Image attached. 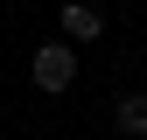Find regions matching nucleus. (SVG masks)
Masks as SVG:
<instances>
[{
  "instance_id": "1",
  "label": "nucleus",
  "mask_w": 147,
  "mask_h": 140,
  "mask_svg": "<svg viewBox=\"0 0 147 140\" xmlns=\"http://www.w3.org/2000/svg\"><path fill=\"white\" fill-rule=\"evenodd\" d=\"M70 77H77V56H70L63 42L35 49V91H70Z\"/></svg>"
},
{
  "instance_id": "2",
  "label": "nucleus",
  "mask_w": 147,
  "mask_h": 140,
  "mask_svg": "<svg viewBox=\"0 0 147 140\" xmlns=\"http://www.w3.org/2000/svg\"><path fill=\"white\" fill-rule=\"evenodd\" d=\"M56 21H63V35H70V42H98V35H105L98 7H84V0H70V7L56 14Z\"/></svg>"
},
{
  "instance_id": "3",
  "label": "nucleus",
  "mask_w": 147,
  "mask_h": 140,
  "mask_svg": "<svg viewBox=\"0 0 147 140\" xmlns=\"http://www.w3.org/2000/svg\"><path fill=\"white\" fill-rule=\"evenodd\" d=\"M119 126H126V133H147V91L119 98Z\"/></svg>"
}]
</instances>
